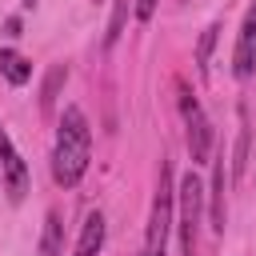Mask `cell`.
<instances>
[{"label": "cell", "instance_id": "7c38bea8", "mask_svg": "<svg viewBox=\"0 0 256 256\" xmlns=\"http://www.w3.org/2000/svg\"><path fill=\"white\" fill-rule=\"evenodd\" d=\"M124 16H128V0H116L112 24H108V44H116V36H120V24H124Z\"/></svg>", "mask_w": 256, "mask_h": 256}, {"label": "cell", "instance_id": "6da1fadb", "mask_svg": "<svg viewBox=\"0 0 256 256\" xmlns=\"http://www.w3.org/2000/svg\"><path fill=\"white\" fill-rule=\"evenodd\" d=\"M88 156H92V128L84 120V112L76 104L64 108L60 116V132H56V148H52V176L60 188H76L80 176L88 172Z\"/></svg>", "mask_w": 256, "mask_h": 256}, {"label": "cell", "instance_id": "8992f818", "mask_svg": "<svg viewBox=\"0 0 256 256\" xmlns=\"http://www.w3.org/2000/svg\"><path fill=\"white\" fill-rule=\"evenodd\" d=\"M252 68H256V0H252V8H248L244 24H240L236 52H232V72H236L240 80H248V76H252Z\"/></svg>", "mask_w": 256, "mask_h": 256}, {"label": "cell", "instance_id": "52a82bcc", "mask_svg": "<svg viewBox=\"0 0 256 256\" xmlns=\"http://www.w3.org/2000/svg\"><path fill=\"white\" fill-rule=\"evenodd\" d=\"M224 184H228V176H224V156H220L216 160V172H212V208H208L216 232H224Z\"/></svg>", "mask_w": 256, "mask_h": 256}, {"label": "cell", "instance_id": "8fae6325", "mask_svg": "<svg viewBox=\"0 0 256 256\" xmlns=\"http://www.w3.org/2000/svg\"><path fill=\"white\" fill-rule=\"evenodd\" d=\"M64 76H68L64 68H56V72L48 76V84H44V96H40V104H44V108H52V100H56V88H60V80H64Z\"/></svg>", "mask_w": 256, "mask_h": 256}, {"label": "cell", "instance_id": "9c48e42d", "mask_svg": "<svg viewBox=\"0 0 256 256\" xmlns=\"http://www.w3.org/2000/svg\"><path fill=\"white\" fill-rule=\"evenodd\" d=\"M60 232H64L60 216L48 212L44 216V236H40V256H60Z\"/></svg>", "mask_w": 256, "mask_h": 256}, {"label": "cell", "instance_id": "5bb4252c", "mask_svg": "<svg viewBox=\"0 0 256 256\" xmlns=\"http://www.w3.org/2000/svg\"><path fill=\"white\" fill-rule=\"evenodd\" d=\"M0 188H4V180H0Z\"/></svg>", "mask_w": 256, "mask_h": 256}, {"label": "cell", "instance_id": "ba28073f", "mask_svg": "<svg viewBox=\"0 0 256 256\" xmlns=\"http://www.w3.org/2000/svg\"><path fill=\"white\" fill-rule=\"evenodd\" d=\"M0 72H4V80H8V84H28V76H32V64H28L20 52H12V48H0Z\"/></svg>", "mask_w": 256, "mask_h": 256}, {"label": "cell", "instance_id": "277c9868", "mask_svg": "<svg viewBox=\"0 0 256 256\" xmlns=\"http://www.w3.org/2000/svg\"><path fill=\"white\" fill-rule=\"evenodd\" d=\"M180 248H184V256H196V224H200V200H204V188H200V180L188 172L184 180H180Z\"/></svg>", "mask_w": 256, "mask_h": 256}, {"label": "cell", "instance_id": "4fadbf2b", "mask_svg": "<svg viewBox=\"0 0 256 256\" xmlns=\"http://www.w3.org/2000/svg\"><path fill=\"white\" fill-rule=\"evenodd\" d=\"M76 256H96V252H84V248H76Z\"/></svg>", "mask_w": 256, "mask_h": 256}, {"label": "cell", "instance_id": "30bf717a", "mask_svg": "<svg viewBox=\"0 0 256 256\" xmlns=\"http://www.w3.org/2000/svg\"><path fill=\"white\" fill-rule=\"evenodd\" d=\"M216 32H220V28H216V24H208V28H204V36H200V48H196V68H200V72H208V56H212Z\"/></svg>", "mask_w": 256, "mask_h": 256}, {"label": "cell", "instance_id": "7a4b0ae2", "mask_svg": "<svg viewBox=\"0 0 256 256\" xmlns=\"http://www.w3.org/2000/svg\"><path fill=\"white\" fill-rule=\"evenodd\" d=\"M172 204H176V192H172V168L160 164V184H156V196H152V216H148V232H144V248H140V256H164V248H168V232H172Z\"/></svg>", "mask_w": 256, "mask_h": 256}, {"label": "cell", "instance_id": "5b68a950", "mask_svg": "<svg viewBox=\"0 0 256 256\" xmlns=\"http://www.w3.org/2000/svg\"><path fill=\"white\" fill-rule=\"evenodd\" d=\"M0 180H4V188H8L12 200H20L28 192V164L12 148V136L4 132V124H0Z\"/></svg>", "mask_w": 256, "mask_h": 256}, {"label": "cell", "instance_id": "3957f363", "mask_svg": "<svg viewBox=\"0 0 256 256\" xmlns=\"http://www.w3.org/2000/svg\"><path fill=\"white\" fill-rule=\"evenodd\" d=\"M180 112H184V124H188V152H192V164H204L208 152H212V124L208 116L200 112V104L192 100V92L180 84Z\"/></svg>", "mask_w": 256, "mask_h": 256}]
</instances>
